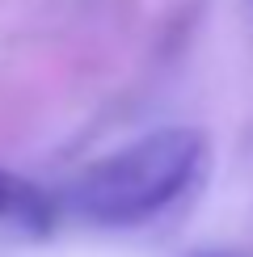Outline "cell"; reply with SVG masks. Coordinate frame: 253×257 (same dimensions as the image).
Masks as SVG:
<instances>
[{"label": "cell", "instance_id": "obj_1", "mask_svg": "<svg viewBox=\"0 0 253 257\" xmlns=\"http://www.w3.org/2000/svg\"><path fill=\"white\" fill-rule=\"evenodd\" d=\"M207 139L190 126H165L93 160L68 186L72 215L97 228H135L156 219L203 173Z\"/></svg>", "mask_w": 253, "mask_h": 257}, {"label": "cell", "instance_id": "obj_2", "mask_svg": "<svg viewBox=\"0 0 253 257\" xmlns=\"http://www.w3.org/2000/svg\"><path fill=\"white\" fill-rule=\"evenodd\" d=\"M55 223V202L42 194L34 181L0 169V228L26 232V236H47Z\"/></svg>", "mask_w": 253, "mask_h": 257}]
</instances>
